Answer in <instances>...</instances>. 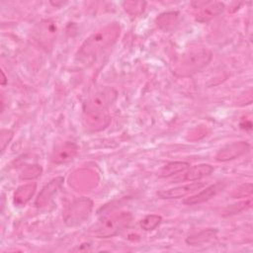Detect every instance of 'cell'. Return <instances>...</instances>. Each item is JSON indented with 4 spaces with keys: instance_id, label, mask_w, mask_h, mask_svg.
I'll return each mask as SVG.
<instances>
[{
    "instance_id": "obj_1",
    "label": "cell",
    "mask_w": 253,
    "mask_h": 253,
    "mask_svg": "<svg viewBox=\"0 0 253 253\" xmlns=\"http://www.w3.org/2000/svg\"><path fill=\"white\" fill-rule=\"evenodd\" d=\"M121 27L118 23H110L94 31L80 45L77 57L79 59L93 58L108 46L112 45L120 37Z\"/></svg>"
},
{
    "instance_id": "obj_2",
    "label": "cell",
    "mask_w": 253,
    "mask_h": 253,
    "mask_svg": "<svg viewBox=\"0 0 253 253\" xmlns=\"http://www.w3.org/2000/svg\"><path fill=\"white\" fill-rule=\"evenodd\" d=\"M211 56V51L207 47H191L173 61L172 72L180 77L191 76L207 66Z\"/></svg>"
},
{
    "instance_id": "obj_3",
    "label": "cell",
    "mask_w": 253,
    "mask_h": 253,
    "mask_svg": "<svg viewBox=\"0 0 253 253\" xmlns=\"http://www.w3.org/2000/svg\"><path fill=\"white\" fill-rule=\"evenodd\" d=\"M132 216L127 211L114 212L102 216L91 228V232L99 238L113 237L122 232L131 222Z\"/></svg>"
},
{
    "instance_id": "obj_4",
    "label": "cell",
    "mask_w": 253,
    "mask_h": 253,
    "mask_svg": "<svg viewBox=\"0 0 253 253\" xmlns=\"http://www.w3.org/2000/svg\"><path fill=\"white\" fill-rule=\"evenodd\" d=\"M117 97L111 87H101L89 95L83 106V113H106Z\"/></svg>"
},
{
    "instance_id": "obj_5",
    "label": "cell",
    "mask_w": 253,
    "mask_h": 253,
    "mask_svg": "<svg viewBox=\"0 0 253 253\" xmlns=\"http://www.w3.org/2000/svg\"><path fill=\"white\" fill-rule=\"evenodd\" d=\"M93 203L88 198H79L74 200L63 214L64 222L67 226L74 227L82 224L90 215L92 211Z\"/></svg>"
},
{
    "instance_id": "obj_6",
    "label": "cell",
    "mask_w": 253,
    "mask_h": 253,
    "mask_svg": "<svg viewBox=\"0 0 253 253\" xmlns=\"http://www.w3.org/2000/svg\"><path fill=\"white\" fill-rule=\"evenodd\" d=\"M58 34L57 22L53 19H46L40 22L33 32L35 42L43 49L49 50Z\"/></svg>"
},
{
    "instance_id": "obj_7",
    "label": "cell",
    "mask_w": 253,
    "mask_h": 253,
    "mask_svg": "<svg viewBox=\"0 0 253 253\" xmlns=\"http://www.w3.org/2000/svg\"><path fill=\"white\" fill-rule=\"evenodd\" d=\"M78 153V146L72 141L62 142L54 147L50 154V161L54 164H63L72 161Z\"/></svg>"
},
{
    "instance_id": "obj_8",
    "label": "cell",
    "mask_w": 253,
    "mask_h": 253,
    "mask_svg": "<svg viewBox=\"0 0 253 253\" xmlns=\"http://www.w3.org/2000/svg\"><path fill=\"white\" fill-rule=\"evenodd\" d=\"M197 12L195 14L196 20L199 22H207L221 14L224 10V4L221 2H195Z\"/></svg>"
},
{
    "instance_id": "obj_9",
    "label": "cell",
    "mask_w": 253,
    "mask_h": 253,
    "mask_svg": "<svg viewBox=\"0 0 253 253\" xmlns=\"http://www.w3.org/2000/svg\"><path fill=\"white\" fill-rule=\"evenodd\" d=\"M225 187H226V183L224 181H218L211 186L206 187V189L202 190L198 194L185 199L183 201V203L188 206H194V205H199V204L205 203V202L211 200V198H213L214 196H216Z\"/></svg>"
},
{
    "instance_id": "obj_10",
    "label": "cell",
    "mask_w": 253,
    "mask_h": 253,
    "mask_svg": "<svg viewBox=\"0 0 253 253\" xmlns=\"http://www.w3.org/2000/svg\"><path fill=\"white\" fill-rule=\"evenodd\" d=\"M250 146L246 141H236L230 144H227L220 148L215 154V159L217 161L225 162L233 160L242 154L246 153L249 150Z\"/></svg>"
},
{
    "instance_id": "obj_11",
    "label": "cell",
    "mask_w": 253,
    "mask_h": 253,
    "mask_svg": "<svg viewBox=\"0 0 253 253\" xmlns=\"http://www.w3.org/2000/svg\"><path fill=\"white\" fill-rule=\"evenodd\" d=\"M83 122L89 130L100 131L105 129L111 123L109 112L106 113H83Z\"/></svg>"
},
{
    "instance_id": "obj_12",
    "label": "cell",
    "mask_w": 253,
    "mask_h": 253,
    "mask_svg": "<svg viewBox=\"0 0 253 253\" xmlns=\"http://www.w3.org/2000/svg\"><path fill=\"white\" fill-rule=\"evenodd\" d=\"M206 184L204 182H193L190 184H186L183 186H178L175 188H170L166 190H162L157 193V195L161 199H179L183 198L191 193H194L200 189H202Z\"/></svg>"
},
{
    "instance_id": "obj_13",
    "label": "cell",
    "mask_w": 253,
    "mask_h": 253,
    "mask_svg": "<svg viewBox=\"0 0 253 253\" xmlns=\"http://www.w3.org/2000/svg\"><path fill=\"white\" fill-rule=\"evenodd\" d=\"M63 182L64 179L62 177H56L52 179L48 184H46L39 194L36 200V206L40 208L48 204L52 197L59 191Z\"/></svg>"
},
{
    "instance_id": "obj_14",
    "label": "cell",
    "mask_w": 253,
    "mask_h": 253,
    "mask_svg": "<svg viewBox=\"0 0 253 253\" xmlns=\"http://www.w3.org/2000/svg\"><path fill=\"white\" fill-rule=\"evenodd\" d=\"M213 171V168L209 164H200L191 167L187 172L182 174L180 177L175 178L173 181L182 182V181H198L208 175H210Z\"/></svg>"
},
{
    "instance_id": "obj_15",
    "label": "cell",
    "mask_w": 253,
    "mask_h": 253,
    "mask_svg": "<svg viewBox=\"0 0 253 253\" xmlns=\"http://www.w3.org/2000/svg\"><path fill=\"white\" fill-rule=\"evenodd\" d=\"M36 191V184H25L17 188L14 193V203L17 206H25L33 197Z\"/></svg>"
},
{
    "instance_id": "obj_16",
    "label": "cell",
    "mask_w": 253,
    "mask_h": 253,
    "mask_svg": "<svg viewBox=\"0 0 253 253\" xmlns=\"http://www.w3.org/2000/svg\"><path fill=\"white\" fill-rule=\"evenodd\" d=\"M190 167L189 162H184V161H173L169 162L168 164L164 165L161 170L159 171L158 176L161 178H166L170 177L173 175H176L178 173H182L185 170H187Z\"/></svg>"
},
{
    "instance_id": "obj_17",
    "label": "cell",
    "mask_w": 253,
    "mask_h": 253,
    "mask_svg": "<svg viewBox=\"0 0 253 253\" xmlns=\"http://www.w3.org/2000/svg\"><path fill=\"white\" fill-rule=\"evenodd\" d=\"M216 230L212 229V228H209V229H205L197 234L191 235L186 239V242L190 245H200L203 244L205 242L210 241L211 239L214 238L216 235Z\"/></svg>"
},
{
    "instance_id": "obj_18",
    "label": "cell",
    "mask_w": 253,
    "mask_h": 253,
    "mask_svg": "<svg viewBox=\"0 0 253 253\" xmlns=\"http://www.w3.org/2000/svg\"><path fill=\"white\" fill-rule=\"evenodd\" d=\"M177 19H178V14L175 12H167L161 14L159 17L156 19V24L157 26L165 31L168 32L174 28V26L177 24Z\"/></svg>"
},
{
    "instance_id": "obj_19",
    "label": "cell",
    "mask_w": 253,
    "mask_h": 253,
    "mask_svg": "<svg viewBox=\"0 0 253 253\" xmlns=\"http://www.w3.org/2000/svg\"><path fill=\"white\" fill-rule=\"evenodd\" d=\"M145 5L144 1H126L123 3L125 11L131 17L139 16L144 11Z\"/></svg>"
},
{
    "instance_id": "obj_20",
    "label": "cell",
    "mask_w": 253,
    "mask_h": 253,
    "mask_svg": "<svg viewBox=\"0 0 253 253\" xmlns=\"http://www.w3.org/2000/svg\"><path fill=\"white\" fill-rule=\"evenodd\" d=\"M162 221V217L158 214H148L140 221V226L146 231L155 229Z\"/></svg>"
},
{
    "instance_id": "obj_21",
    "label": "cell",
    "mask_w": 253,
    "mask_h": 253,
    "mask_svg": "<svg viewBox=\"0 0 253 253\" xmlns=\"http://www.w3.org/2000/svg\"><path fill=\"white\" fill-rule=\"evenodd\" d=\"M42 169L40 165H28L22 170L20 177L23 180H32L34 178L39 177L42 174Z\"/></svg>"
},
{
    "instance_id": "obj_22",
    "label": "cell",
    "mask_w": 253,
    "mask_h": 253,
    "mask_svg": "<svg viewBox=\"0 0 253 253\" xmlns=\"http://www.w3.org/2000/svg\"><path fill=\"white\" fill-rule=\"evenodd\" d=\"M14 132L11 129H2L0 132V144H1V152H4L5 148L10 143L13 138Z\"/></svg>"
},
{
    "instance_id": "obj_23",
    "label": "cell",
    "mask_w": 253,
    "mask_h": 253,
    "mask_svg": "<svg viewBox=\"0 0 253 253\" xmlns=\"http://www.w3.org/2000/svg\"><path fill=\"white\" fill-rule=\"evenodd\" d=\"M251 194H252V184L246 183L241 185L238 189H236L232 194V196L234 198H243V197L250 196Z\"/></svg>"
},
{
    "instance_id": "obj_24",
    "label": "cell",
    "mask_w": 253,
    "mask_h": 253,
    "mask_svg": "<svg viewBox=\"0 0 253 253\" xmlns=\"http://www.w3.org/2000/svg\"><path fill=\"white\" fill-rule=\"evenodd\" d=\"M251 203H252V200H251V199H249L248 201H245V202L239 203L238 205H233V206H231L230 208H228V210H227V213H228V214H231V213H238L239 211H243V210H246V209L250 208Z\"/></svg>"
},
{
    "instance_id": "obj_25",
    "label": "cell",
    "mask_w": 253,
    "mask_h": 253,
    "mask_svg": "<svg viewBox=\"0 0 253 253\" xmlns=\"http://www.w3.org/2000/svg\"><path fill=\"white\" fill-rule=\"evenodd\" d=\"M1 75H2L1 84H2V85H5V84H6V82H7V79H6V76H5V74H4V71H3V70L1 71Z\"/></svg>"
}]
</instances>
